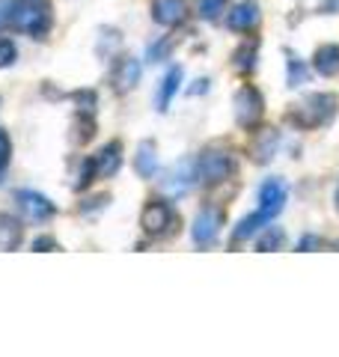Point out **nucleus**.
<instances>
[{
  "label": "nucleus",
  "mask_w": 339,
  "mask_h": 357,
  "mask_svg": "<svg viewBox=\"0 0 339 357\" xmlns=\"http://www.w3.org/2000/svg\"><path fill=\"white\" fill-rule=\"evenodd\" d=\"M134 167L143 178H152L158 170V155H155V143L152 140H143L137 146V155H134Z\"/></svg>",
  "instance_id": "17"
},
{
  "label": "nucleus",
  "mask_w": 339,
  "mask_h": 357,
  "mask_svg": "<svg viewBox=\"0 0 339 357\" xmlns=\"http://www.w3.org/2000/svg\"><path fill=\"white\" fill-rule=\"evenodd\" d=\"M33 250L36 253H51V250H60V244H56V238H51V236H39L36 241H33Z\"/></svg>",
  "instance_id": "27"
},
{
  "label": "nucleus",
  "mask_w": 339,
  "mask_h": 357,
  "mask_svg": "<svg viewBox=\"0 0 339 357\" xmlns=\"http://www.w3.org/2000/svg\"><path fill=\"white\" fill-rule=\"evenodd\" d=\"M9 9H13V3H9V0H0V24L9 21Z\"/></svg>",
  "instance_id": "31"
},
{
  "label": "nucleus",
  "mask_w": 339,
  "mask_h": 357,
  "mask_svg": "<svg viewBox=\"0 0 339 357\" xmlns=\"http://www.w3.org/2000/svg\"><path fill=\"white\" fill-rule=\"evenodd\" d=\"M262 223H268L262 211H256V215H247V218L239 223V227H235V232H232V241H244V238H250L253 232L262 229Z\"/></svg>",
  "instance_id": "19"
},
{
  "label": "nucleus",
  "mask_w": 339,
  "mask_h": 357,
  "mask_svg": "<svg viewBox=\"0 0 339 357\" xmlns=\"http://www.w3.org/2000/svg\"><path fill=\"white\" fill-rule=\"evenodd\" d=\"M315 72L324 75V77H336L339 75V45H322L319 51H315Z\"/></svg>",
  "instance_id": "15"
},
{
  "label": "nucleus",
  "mask_w": 339,
  "mask_h": 357,
  "mask_svg": "<svg viewBox=\"0 0 339 357\" xmlns=\"http://www.w3.org/2000/svg\"><path fill=\"white\" fill-rule=\"evenodd\" d=\"M202 89H209V81H197V86L190 89V93H202Z\"/></svg>",
  "instance_id": "33"
},
{
  "label": "nucleus",
  "mask_w": 339,
  "mask_h": 357,
  "mask_svg": "<svg viewBox=\"0 0 339 357\" xmlns=\"http://www.w3.org/2000/svg\"><path fill=\"white\" fill-rule=\"evenodd\" d=\"M93 173H96V161H84V164H81V176H77L75 188H84V185L93 182Z\"/></svg>",
  "instance_id": "28"
},
{
  "label": "nucleus",
  "mask_w": 339,
  "mask_h": 357,
  "mask_svg": "<svg viewBox=\"0 0 339 357\" xmlns=\"http://www.w3.org/2000/svg\"><path fill=\"white\" fill-rule=\"evenodd\" d=\"M262 96L253 86H241L239 96H235V122L241 128H253L259 119H262Z\"/></svg>",
  "instance_id": "5"
},
{
  "label": "nucleus",
  "mask_w": 339,
  "mask_h": 357,
  "mask_svg": "<svg viewBox=\"0 0 339 357\" xmlns=\"http://www.w3.org/2000/svg\"><path fill=\"white\" fill-rule=\"evenodd\" d=\"M232 173V158L223 149H206L197 158V178L202 185H220Z\"/></svg>",
  "instance_id": "3"
},
{
  "label": "nucleus",
  "mask_w": 339,
  "mask_h": 357,
  "mask_svg": "<svg viewBox=\"0 0 339 357\" xmlns=\"http://www.w3.org/2000/svg\"><path fill=\"white\" fill-rule=\"evenodd\" d=\"M220 227H223V211L220 208H202L197 220H194V227H190V236H194V244L197 248H211L214 241H218L220 236Z\"/></svg>",
  "instance_id": "4"
},
{
  "label": "nucleus",
  "mask_w": 339,
  "mask_h": 357,
  "mask_svg": "<svg viewBox=\"0 0 339 357\" xmlns=\"http://www.w3.org/2000/svg\"><path fill=\"white\" fill-rule=\"evenodd\" d=\"M119 164H122V146L119 143H107V146L98 152V158H96V173L101 178H110L113 173L119 170Z\"/></svg>",
  "instance_id": "14"
},
{
  "label": "nucleus",
  "mask_w": 339,
  "mask_h": 357,
  "mask_svg": "<svg viewBox=\"0 0 339 357\" xmlns=\"http://www.w3.org/2000/svg\"><path fill=\"white\" fill-rule=\"evenodd\" d=\"M9 155H13V140H9V134L0 128V170L9 164Z\"/></svg>",
  "instance_id": "26"
},
{
  "label": "nucleus",
  "mask_w": 339,
  "mask_h": 357,
  "mask_svg": "<svg viewBox=\"0 0 339 357\" xmlns=\"http://www.w3.org/2000/svg\"><path fill=\"white\" fill-rule=\"evenodd\" d=\"M322 13H339V0H324V3H322Z\"/></svg>",
  "instance_id": "32"
},
{
  "label": "nucleus",
  "mask_w": 339,
  "mask_h": 357,
  "mask_svg": "<svg viewBox=\"0 0 339 357\" xmlns=\"http://www.w3.org/2000/svg\"><path fill=\"white\" fill-rule=\"evenodd\" d=\"M15 206L21 208V215H24L30 223H45L54 218V203L48 197H42L36 191H18L15 194Z\"/></svg>",
  "instance_id": "6"
},
{
  "label": "nucleus",
  "mask_w": 339,
  "mask_h": 357,
  "mask_svg": "<svg viewBox=\"0 0 339 357\" xmlns=\"http://www.w3.org/2000/svg\"><path fill=\"white\" fill-rule=\"evenodd\" d=\"M185 15H188L185 0H155V3H152V18H155L161 27H176V24H182Z\"/></svg>",
  "instance_id": "10"
},
{
  "label": "nucleus",
  "mask_w": 339,
  "mask_h": 357,
  "mask_svg": "<svg viewBox=\"0 0 339 357\" xmlns=\"http://www.w3.org/2000/svg\"><path fill=\"white\" fill-rule=\"evenodd\" d=\"M336 114V96L331 93H315L310 98H303L301 105L292 107V114L289 119L292 122H298L301 128H315V126H322V122H331Z\"/></svg>",
  "instance_id": "2"
},
{
  "label": "nucleus",
  "mask_w": 339,
  "mask_h": 357,
  "mask_svg": "<svg viewBox=\"0 0 339 357\" xmlns=\"http://www.w3.org/2000/svg\"><path fill=\"white\" fill-rule=\"evenodd\" d=\"M179 84H182V69H170L167 77H164V84H161V96H158V110H167L170 107Z\"/></svg>",
  "instance_id": "18"
},
{
  "label": "nucleus",
  "mask_w": 339,
  "mask_h": 357,
  "mask_svg": "<svg viewBox=\"0 0 339 357\" xmlns=\"http://www.w3.org/2000/svg\"><path fill=\"white\" fill-rule=\"evenodd\" d=\"M9 21L27 36H45L51 30V0H15L9 9Z\"/></svg>",
  "instance_id": "1"
},
{
  "label": "nucleus",
  "mask_w": 339,
  "mask_h": 357,
  "mask_svg": "<svg viewBox=\"0 0 339 357\" xmlns=\"http://www.w3.org/2000/svg\"><path fill=\"white\" fill-rule=\"evenodd\" d=\"M75 102L81 105V110H93L96 96H93V93H75Z\"/></svg>",
  "instance_id": "29"
},
{
  "label": "nucleus",
  "mask_w": 339,
  "mask_h": 357,
  "mask_svg": "<svg viewBox=\"0 0 339 357\" xmlns=\"http://www.w3.org/2000/svg\"><path fill=\"white\" fill-rule=\"evenodd\" d=\"M315 248H322V238H315V236H303L298 241V250H315Z\"/></svg>",
  "instance_id": "30"
},
{
  "label": "nucleus",
  "mask_w": 339,
  "mask_h": 357,
  "mask_svg": "<svg viewBox=\"0 0 339 357\" xmlns=\"http://www.w3.org/2000/svg\"><path fill=\"white\" fill-rule=\"evenodd\" d=\"M194 178H197V161H179L173 170L167 173L164 178V188L170 194H188L190 191V185H194Z\"/></svg>",
  "instance_id": "9"
},
{
  "label": "nucleus",
  "mask_w": 339,
  "mask_h": 357,
  "mask_svg": "<svg viewBox=\"0 0 339 357\" xmlns=\"http://www.w3.org/2000/svg\"><path fill=\"white\" fill-rule=\"evenodd\" d=\"M259 24V6L253 0H244V3L232 6L229 9V18H226V27L235 30V33H244V30H253Z\"/></svg>",
  "instance_id": "13"
},
{
  "label": "nucleus",
  "mask_w": 339,
  "mask_h": 357,
  "mask_svg": "<svg viewBox=\"0 0 339 357\" xmlns=\"http://www.w3.org/2000/svg\"><path fill=\"white\" fill-rule=\"evenodd\" d=\"M277 143H280V134L277 128H262L253 134V143H250V158L256 164H268L271 158L277 155Z\"/></svg>",
  "instance_id": "11"
},
{
  "label": "nucleus",
  "mask_w": 339,
  "mask_h": 357,
  "mask_svg": "<svg viewBox=\"0 0 339 357\" xmlns=\"http://www.w3.org/2000/svg\"><path fill=\"white\" fill-rule=\"evenodd\" d=\"M110 81H113V89H116V93H128V89H134L140 81V63L134 57H122L116 63V69H113Z\"/></svg>",
  "instance_id": "12"
},
{
  "label": "nucleus",
  "mask_w": 339,
  "mask_h": 357,
  "mask_svg": "<svg viewBox=\"0 0 339 357\" xmlns=\"http://www.w3.org/2000/svg\"><path fill=\"white\" fill-rule=\"evenodd\" d=\"M232 60H235V69H239V72H250L253 66H256V48L247 42V45H241V48L235 51Z\"/></svg>",
  "instance_id": "21"
},
{
  "label": "nucleus",
  "mask_w": 339,
  "mask_h": 357,
  "mask_svg": "<svg viewBox=\"0 0 339 357\" xmlns=\"http://www.w3.org/2000/svg\"><path fill=\"white\" fill-rule=\"evenodd\" d=\"M282 232L280 229H268L262 238H259V244H256V250H262V253H271V250H277V248H282Z\"/></svg>",
  "instance_id": "23"
},
{
  "label": "nucleus",
  "mask_w": 339,
  "mask_h": 357,
  "mask_svg": "<svg viewBox=\"0 0 339 357\" xmlns=\"http://www.w3.org/2000/svg\"><path fill=\"white\" fill-rule=\"evenodd\" d=\"M336 206H339V188H336Z\"/></svg>",
  "instance_id": "34"
},
{
  "label": "nucleus",
  "mask_w": 339,
  "mask_h": 357,
  "mask_svg": "<svg viewBox=\"0 0 339 357\" xmlns=\"http://www.w3.org/2000/svg\"><path fill=\"white\" fill-rule=\"evenodd\" d=\"M220 13H226V0H197V15L202 21L220 18Z\"/></svg>",
  "instance_id": "20"
},
{
  "label": "nucleus",
  "mask_w": 339,
  "mask_h": 357,
  "mask_svg": "<svg viewBox=\"0 0 339 357\" xmlns=\"http://www.w3.org/2000/svg\"><path fill=\"white\" fill-rule=\"evenodd\" d=\"M21 238H24L21 223L13 215H3V211H0V250H18Z\"/></svg>",
  "instance_id": "16"
},
{
  "label": "nucleus",
  "mask_w": 339,
  "mask_h": 357,
  "mask_svg": "<svg viewBox=\"0 0 339 357\" xmlns=\"http://www.w3.org/2000/svg\"><path fill=\"white\" fill-rule=\"evenodd\" d=\"M75 128H77V131H75V143H84V140H89V137L96 134V126H93L89 119H86V122H84V119H77V122H75Z\"/></svg>",
  "instance_id": "25"
},
{
  "label": "nucleus",
  "mask_w": 339,
  "mask_h": 357,
  "mask_svg": "<svg viewBox=\"0 0 339 357\" xmlns=\"http://www.w3.org/2000/svg\"><path fill=\"white\" fill-rule=\"evenodd\" d=\"M18 57V48L13 39H0V69H6V66H13Z\"/></svg>",
  "instance_id": "24"
},
{
  "label": "nucleus",
  "mask_w": 339,
  "mask_h": 357,
  "mask_svg": "<svg viewBox=\"0 0 339 357\" xmlns=\"http://www.w3.org/2000/svg\"><path fill=\"white\" fill-rule=\"evenodd\" d=\"M282 206H286V185L280 178H268V182L259 188V211L265 215V220H274Z\"/></svg>",
  "instance_id": "7"
},
{
  "label": "nucleus",
  "mask_w": 339,
  "mask_h": 357,
  "mask_svg": "<svg viewBox=\"0 0 339 357\" xmlns=\"http://www.w3.org/2000/svg\"><path fill=\"white\" fill-rule=\"evenodd\" d=\"M303 81H307V66L289 51V86H301Z\"/></svg>",
  "instance_id": "22"
},
{
  "label": "nucleus",
  "mask_w": 339,
  "mask_h": 357,
  "mask_svg": "<svg viewBox=\"0 0 339 357\" xmlns=\"http://www.w3.org/2000/svg\"><path fill=\"white\" fill-rule=\"evenodd\" d=\"M140 227L146 236H164L173 227V211H170L167 203H149L140 215Z\"/></svg>",
  "instance_id": "8"
}]
</instances>
